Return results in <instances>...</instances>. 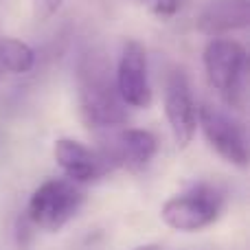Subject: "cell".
I'll list each match as a JSON object with an SVG mask.
<instances>
[{"instance_id": "9", "label": "cell", "mask_w": 250, "mask_h": 250, "mask_svg": "<svg viewBox=\"0 0 250 250\" xmlns=\"http://www.w3.org/2000/svg\"><path fill=\"white\" fill-rule=\"evenodd\" d=\"M248 22H250L248 0H211L200 11L195 26L204 35L224 38L230 31L246 29Z\"/></svg>"}, {"instance_id": "13", "label": "cell", "mask_w": 250, "mask_h": 250, "mask_svg": "<svg viewBox=\"0 0 250 250\" xmlns=\"http://www.w3.org/2000/svg\"><path fill=\"white\" fill-rule=\"evenodd\" d=\"M64 0H31V9H33L35 20L44 22L48 18H53L62 9Z\"/></svg>"}, {"instance_id": "1", "label": "cell", "mask_w": 250, "mask_h": 250, "mask_svg": "<svg viewBox=\"0 0 250 250\" xmlns=\"http://www.w3.org/2000/svg\"><path fill=\"white\" fill-rule=\"evenodd\" d=\"M77 104L88 127H117L127 119L112 66L101 53H86L77 66Z\"/></svg>"}, {"instance_id": "8", "label": "cell", "mask_w": 250, "mask_h": 250, "mask_svg": "<svg viewBox=\"0 0 250 250\" xmlns=\"http://www.w3.org/2000/svg\"><path fill=\"white\" fill-rule=\"evenodd\" d=\"M53 158L64 176L75 185L97 180L108 165L104 156H97L90 147L73 138H57L53 145Z\"/></svg>"}, {"instance_id": "11", "label": "cell", "mask_w": 250, "mask_h": 250, "mask_svg": "<svg viewBox=\"0 0 250 250\" xmlns=\"http://www.w3.org/2000/svg\"><path fill=\"white\" fill-rule=\"evenodd\" d=\"M35 66V51L26 42L16 38L0 40V73L22 75Z\"/></svg>"}, {"instance_id": "4", "label": "cell", "mask_w": 250, "mask_h": 250, "mask_svg": "<svg viewBox=\"0 0 250 250\" xmlns=\"http://www.w3.org/2000/svg\"><path fill=\"white\" fill-rule=\"evenodd\" d=\"M222 195L211 187H195L187 193L173 195L160 208V220L173 230L180 233H195L220 217Z\"/></svg>"}, {"instance_id": "6", "label": "cell", "mask_w": 250, "mask_h": 250, "mask_svg": "<svg viewBox=\"0 0 250 250\" xmlns=\"http://www.w3.org/2000/svg\"><path fill=\"white\" fill-rule=\"evenodd\" d=\"M114 79H117L119 97L123 99L125 105H129V108H147L151 104L147 51L141 42H136V40L125 42Z\"/></svg>"}, {"instance_id": "2", "label": "cell", "mask_w": 250, "mask_h": 250, "mask_svg": "<svg viewBox=\"0 0 250 250\" xmlns=\"http://www.w3.org/2000/svg\"><path fill=\"white\" fill-rule=\"evenodd\" d=\"M204 73L211 88L230 108H242L244 75H246V51L237 40L211 38L204 46Z\"/></svg>"}, {"instance_id": "5", "label": "cell", "mask_w": 250, "mask_h": 250, "mask_svg": "<svg viewBox=\"0 0 250 250\" xmlns=\"http://www.w3.org/2000/svg\"><path fill=\"white\" fill-rule=\"evenodd\" d=\"M198 127L202 129L211 149L220 154L226 163L242 169L248 165L246 134L239 127V123H235L229 114H224L213 105L202 104L198 108Z\"/></svg>"}, {"instance_id": "12", "label": "cell", "mask_w": 250, "mask_h": 250, "mask_svg": "<svg viewBox=\"0 0 250 250\" xmlns=\"http://www.w3.org/2000/svg\"><path fill=\"white\" fill-rule=\"evenodd\" d=\"M156 18H171L178 11V0H136Z\"/></svg>"}, {"instance_id": "14", "label": "cell", "mask_w": 250, "mask_h": 250, "mask_svg": "<svg viewBox=\"0 0 250 250\" xmlns=\"http://www.w3.org/2000/svg\"><path fill=\"white\" fill-rule=\"evenodd\" d=\"M136 250H160L158 246H154V244H151V246H141V248H136Z\"/></svg>"}, {"instance_id": "10", "label": "cell", "mask_w": 250, "mask_h": 250, "mask_svg": "<svg viewBox=\"0 0 250 250\" xmlns=\"http://www.w3.org/2000/svg\"><path fill=\"white\" fill-rule=\"evenodd\" d=\"M158 151V141L147 129H125L117 138V145L110 154L104 156L105 163L112 160L114 165H121L127 171H141L151 163V158Z\"/></svg>"}, {"instance_id": "3", "label": "cell", "mask_w": 250, "mask_h": 250, "mask_svg": "<svg viewBox=\"0 0 250 250\" xmlns=\"http://www.w3.org/2000/svg\"><path fill=\"white\" fill-rule=\"evenodd\" d=\"M83 193L70 180H46L33 191L26 207V217L35 229L55 230L64 229L82 208Z\"/></svg>"}, {"instance_id": "7", "label": "cell", "mask_w": 250, "mask_h": 250, "mask_svg": "<svg viewBox=\"0 0 250 250\" xmlns=\"http://www.w3.org/2000/svg\"><path fill=\"white\" fill-rule=\"evenodd\" d=\"M165 114H167V123L176 145L180 149L189 147V143L193 141L195 132H198V105H195L193 95H191L189 82L180 70H173L167 79Z\"/></svg>"}]
</instances>
